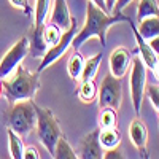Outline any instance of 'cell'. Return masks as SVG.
Returning <instances> with one entry per match:
<instances>
[{
  "instance_id": "29",
  "label": "cell",
  "mask_w": 159,
  "mask_h": 159,
  "mask_svg": "<svg viewBox=\"0 0 159 159\" xmlns=\"http://www.w3.org/2000/svg\"><path fill=\"white\" fill-rule=\"evenodd\" d=\"M130 2H132V0H116V3H115L111 13H121V11H123Z\"/></svg>"
},
{
  "instance_id": "10",
  "label": "cell",
  "mask_w": 159,
  "mask_h": 159,
  "mask_svg": "<svg viewBox=\"0 0 159 159\" xmlns=\"http://www.w3.org/2000/svg\"><path fill=\"white\" fill-rule=\"evenodd\" d=\"M129 137L132 145L137 148V151L142 154V157H148L147 153V143H148V129L145 123L137 116L129 124Z\"/></svg>"
},
{
  "instance_id": "33",
  "label": "cell",
  "mask_w": 159,
  "mask_h": 159,
  "mask_svg": "<svg viewBox=\"0 0 159 159\" xmlns=\"http://www.w3.org/2000/svg\"><path fill=\"white\" fill-rule=\"evenodd\" d=\"M3 94V86H2V80H0V96Z\"/></svg>"
},
{
  "instance_id": "22",
  "label": "cell",
  "mask_w": 159,
  "mask_h": 159,
  "mask_svg": "<svg viewBox=\"0 0 159 159\" xmlns=\"http://www.w3.org/2000/svg\"><path fill=\"white\" fill-rule=\"evenodd\" d=\"M148 16H159L157 0H140L137 8V21H142Z\"/></svg>"
},
{
  "instance_id": "16",
  "label": "cell",
  "mask_w": 159,
  "mask_h": 159,
  "mask_svg": "<svg viewBox=\"0 0 159 159\" xmlns=\"http://www.w3.org/2000/svg\"><path fill=\"white\" fill-rule=\"evenodd\" d=\"M99 142L102 145V148H105V150L119 147L121 134L118 132L116 127H111V129H99Z\"/></svg>"
},
{
  "instance_id": "3",
  "label": "cell",
  "mask_w": 159,
  "mask_h": 159,
  "mask_svg": "<svg viewBox=\"0 0 159 159\" xmlns=\"http://www.w3.org/2000/svg\"><path fill=\"white\" fill-rule=\"evenodd\" d=\"M37 113L35 102L32 99H24L11 103V108L7 115V127L13 129L18 135L25 137L35 129Z\"/></svg>"
},
{
  "instance_id": "2",
  "label": "cell",
  "mask_w": 159,
  "mask_h": 159,
  "mask_svg": "<svg viewBox=\"0 0 159 159\" xmlns=\"http://www.w3.org/2000/svg\"><path fill=\"white\" fill-rule=\"evenodd\" d=\"M2 86H3V96L10 103H15L24 99H32L40 89L38 73L37 72L32 73L25 67L18 65L10 76L2 80Z\"/></svg>"
},
{
  "instance_id": "31",
  "label": "cell",
  "mask_w": 159,
  "mask_h": 159,
  "mask_svg": "<svg viewBox=\"0 0 159 159\" xmlns=\"http://www.w3.org/2000/svg\"><path fill=\"white\" fill-rule=\"evenodd\" d=\"M115 3H116V0H105V7H107V13H111V11H113Z\"/></svg>"
},
{
  "instance_id": "21",
  "label": "cell",
  "mask_w": 159,
  "mask_h": 159,
  "mask_svg": "<svg viewBox=\"0 0 159 159\" xmlns=\"http://www.w3.org/2000/svg\"><path fill=\"white\" fill-rule=\"evenodd\" d=\"M97 97V86L92 80H86V81L80 83L78 88V99L83 103H92Z\"/></svg>"
},
{
  "instance_id": "32",
  "label": "cell",
  "mask_w": 159,
  "mask_h": 159,
  "mask_svg": "<svg viewBox=\"0 0 159 159\" xmlns=\"http://www.w3.org/2000/svg\"><path fill=\"white\" fill-rule=\"evenodd\" d=\"M92 3H96L99 8H102L103 11H107V7H105V0H91Z\"/></svg>"
},
{
  "instance_id": "11",
  "label": "cell",
  "mask_w": 159,
  "mask_h": 159,
  "mask_svg": "<svg viewBox=\"0 0 159 159\" xmlns=\"http://www.w3.org/2000/svg\"><path fill=\"white\" fill-rule=\"evenodd\" d=\"M78 157L83 159H99L102 157V145L99 142V129L89 132L86 137L81 139L80 142V148H78Z\"/></svg>"
},
{
  "instance_id": "20",
  "label": "cell",
  "mask_w": 159,
  "mask_h": 159,
  "mask_svg": "<svg viewBox=\"0 0 159 159\" xmlns=\"http://www.w3.org/2000/svg\"><path fill=\"white\" fill-rule=\"evenodd\" d=\"M52 157H56V159H76V157H78V154H76L75 150L70 147L69 140L64 137V134H62V135L57 139V142H56Z\"/></svg>"
},
{
  "instance_id": "12",
  "label": "cell",
  "mask_w": 159,
  "mask_h": 159,
  "mask_svg": "<svg viewBox=\"0 0 159 159\" xmlns=\"http://www.w3.org/2000/svg\"><path fill=\"white\" fill-rule=\"evenodd\" d=\"M127 22L130 24V29H132V32H134L135 42H137V48H139V54H140V59L143 61V64L147 65L148 69L154 70V69H156V65L159 64V56L151 49V46L148 45L147 40H145V38L139 34V30H137V27H135V24L132 22L130 19H127Z\"/></svg>"
},
{
  "instance_id": "30",
  "label": "cell",
  "mask_w": 159,
  "mask_h": 159,
  "mask_svg": "<svg viewBox=\"0 0 159 159\" xmlns=\"http://www.w3.org/2000/svg\"><path fill=\"white\" fill-rule=\"evenodd\" d=\"M148 42V45L151 46V49L156 52V54L159 56V35H156V37H153V38H150V40H147Z\"/></svg>"
},
{
  "instance_id": "19",
  "label": "cell",
  "mask_w": 159,
  "mask_h": 159,
  "mask_svg": "<svg viewBox=\"0 0 159 159\" xmlns=\"http://www.w3.org/2000/svg\"><path fill=\"white\" fill-rule=\"evenodd\" d=\"M51 10V0H35L34 7V27H42L48 19Z\"/></svg>"
},
{
  "instance_id": "26",
  "label": "cell",
  "mask_w": 159,
  "mask_h": 159,
  "mask_svg": "<svg viewBox=\"0 0 159 159\" xmlns=\"http://www.w3.org/2000/svg\"><path fill=\"white\" fill-rule=\"evenodd\" d=\"M103 159H123L124 157V153L119 150V147H115V148H108L105 150V153L102 154Z\"/></svg>"
},
{
  "instance_id": "17",
  "label": "cell",
  "mask_w": 159,
  "mask_h": 159,
  "mask_svg": "<svg viewBox=\"0 0 159 159\" xmlns=\"http://www.w3.org/2000/svg\"><path fill=\"white\" fill-rule=\"evenodd\" d=\"M100 62H102V52H99V54L92 56V57H88V59L84 61L83 72H81V76H80V81H86V80H94L96 75H97V72H99Z\"/></svg>"
},
{
  "instance_id": "4",
  "label": "cell",
  "mask_w": 159,
  "mask_h": 159,
  "mask_svg": "<svg viewBox=\"0 0 159 159\" xmlns=\"http://www.w3.org/2000/svg\"><path fill=\"white\" fill-rule=\"evenodd\" d=\"M35 113H37V135L40 142L43 143V147L48 150L49 156L52 157L54 153V147L57 139L62 135L61 126L57 123V119L49 108H42L35 103Z\"/></svg>"
},
{
  "instance_id": "7",
  "label": "cell",
  "mask_w": 159,
  "mask_h": 159,
  "mask_svg": "<svg viewBox=\"0 0 159 159\" xmlns=\"http://www.w3.org/2000/svg\"><path fill=\"white\" fill-rule=\"evenodd\" d=\"M30 51V40L27 37L19 38L0 59V80L10 76L18 65L25 59V56Z\"/></svg>"
},
{
  "instance_id": "25",
  "label": "cell",
  "mask_w": 159,
  "mask_h": 159,
  "mask_svg": "<svg viewBox=\"0 0 159 159\" xmlns=\"http://www.w3.org/2000/svg\"><path fill=\"white\" fill-rule=\"evenodd\" d=\"M145 94L148 96V99L151 100L153 107L159 111V86L157 84H150L145 88Z\"/></svg>"
},
{
  "instance_id": "18",
  "label": "cell",
  "mask_w": 159,
  "mask_h": 159,
  "mask_svg": "<svg viewBox=\"0 0 159 159\" xmlns=\"http://www.w3.org/2000/svg\"><path fill=\"white\" fill-rule=\"evenodd\" d=\"M83 65H84V57L80 54L78 49H73V52L69 57V62H67V72H69L72 80L80 81V76H81V72H83Z\"/></svg>"
},
{
  "instance_id": "5",
  "label": "cell",
  "mask_w": 159,
  "mask_h": 159,
  "mask_svg": "<svg viewBox=\"0 0 159 159\" xmlns=\"http://www.w3.org/2000/svg\"><path fill=\"white\" fill-rule=\"evenodd\" d=\"M130 80H129V88H130V99L134 110L137 116L142 111V102L145 97V88H147V65L143 64L140 56L132 57L130 62Z\"/></svg>"
},
{
  "instance_id": "9",
  "label": "cell",
  "mask_w": 159,
  "mask_h": 159,
  "mask_svg": "<svg viewBox=\"0 0 159 159\" xmlns=\"http://www.w3.org/2000/svg\"><path fill=\"white\" fill-rule=\"evenodd\" d=\"M130 62H132V52L124 48V46H118L111 51L110 54V73L116 78H123L129 69H130Z\"/></svg>"
},
{
  "instance_id": "23",
  "label": "cell",
  "mask_w": 159,
  "mask_h": 159,
  "mask_svg": "<svg viewBox=\"0 0 159 159\" xmlns=\"http://www.w3.org/2000/svg\"><path fill=\"white\" fill-rule=\"evenodd\" d=\"M118 110L111 107H102L99 111V127L100 129H111L116 127L118 123Z\"/></svg>"
},
{
  "instance_id": "13",
  "label": "cell",
  "mask_w": 159,
  "mask_h": 159,
  "mask_svg": "<svg viewBox=\"0 0 159 159\" xmlns=\"http://www.w3.org/2000/svg\"><path fill=\"white\" fill-rule=\"evenodd\" d=\"M73 21H75V18L70 15L67 0H54L52 8H51L49 22H54L56 25L61 27V30H65L73 24Z\"/></svg>"
},
{
  "instance_id": "14",
  "label": "cell",
  "mask_w": 159,
  "mask_h": 159,
  "mask_svg": "<svg viewBox=\"0 0 159 159\" xmlns=\"http://www.w3.org/2000/svg\"><path fill=\"white\" fill-rule=\"evenodd\" d=\"M137 30L145 40H150L159 35V16H148V18L139 21Z\"/></svg>"
},
{
  "instance_id": "15",
  "label": "cell",
  "mask_w": 159,
  "mask_h": 159,
  "mask_svg": "<svg viewBox=\"0 0 159 159\" xmlns=\"http://www.w3.org/2000/svg\"><path fill=\"white\" fill-rule=\"evenodd\" d=\"M7 135H8V150L13 159H22L24 156V143H22V137L18 135L13 129L7 127Z\"/></svg>"
},
{
  "instance_id": "8",
  "label": "cell",
  "mask_w": 159,
  "mask_h": 159,
  "mask_svg": "<svg viewBox=\"0 0 159 159\" xmlns=\"http://www.w3.org/2000/svg\"><path fill=\"white\" fill-rule=\"evenodd\" d=\"M123 102V84L121 78H116L111 73L105 75L99 86V107H111L118 110Z\"/></svg>"
},
{
  "instance_id": "6",
  "label": "cell",
  "mask_w": 159,
  "mask_h": 159,
  "mask_svg": "<svg viewBox=\"0 0 159 159\" xmlns=\"http://www.w3.org/2000/svg\"><path fill=\"white\" fill-rule=\"evenodd\" d=\"M76 32H78V30H76V19H75L70 27L65 29V30L61 34V38L57 40V42L45 51V54L42 56L40 67L37 69V73H42L43 70H46L51 64H54L57 59H61L69 48H72V42H73V37L76 35Z\"/></svg>"
},
{
  "instance_id": "28",
  "label": "cell",
  "mask_w": 159,
  "mask_h": 159,
  "mask_svg": "<svg viewBox=\"0 0 159 159\" xmlns=\"http://www.w3.org/2000/svg\"><path fill=\"white\" fill-rule=\"evenodd\" d=\"M24 159H38L40 157V153L37 151V148L34 147H27V148H24Z\"/></svg>"
},
{
  "instance_id": "1",
  "label": "cell",
  "mask_w": 159,
  "mask_h": 159,
  "mask_svg": "<svg viewBox=\"0 0 159 159\" xmlns=\"http://www.w3.org/2000/svg\"><path fill=\"white\" fill-rule=\"evenodd\" d=\"M127 21L126 16H123L121 13H107L102 8H99L96 3H92L91 0L86 5V21L83 29H80L76 32V35L73 37L72 42V48L73 49H80L81 45L91 37L99 38V42L102 46L107 45V32L116 22H123Z\"/></svg>"
},
{
  "instance_id": "24",
  "label": "cell",
  "mask_w": 159,
  "mask_h": 159,
  "mask_svg": "<svg viewBox=\"0 0 159 159\" xmlns=\"http://www.w3.org/2000/svg\"><path fill=\"white\" fill-rule=\"evenodd\" d=\"M61 27L56 25L54 22H45L42 25V35H43V40L46 46H52L57 40L61 38Z\"/></svg>"
},
{
  "instance_id": "27",
  "label": "cell",
  "mask_w": 159,
  "mask_h": 159,
  "mask_svg": "<svg viewBox=\"0 0 159 159\" xmlns=\"http://www.w3.org/2000/svg\"><path fill=\"white\" fill-rule=\"evenodd\" d=\"M10 3L15 8H18V10H24L25 13H29V10H30L27 0H10Z\"/></svg>"
}]
</instances>
